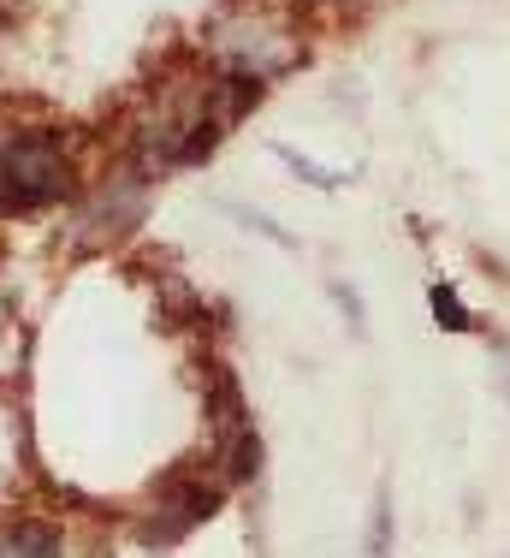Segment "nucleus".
<instances>
[{"label": "nucleus", "mask_w": 510, "mask_h": 558, "mask_svg": "<svg viewBox=\"0 0 510 558\" xmlns=\"http://www.w3.org/2000/svg\"><path fill=\"white\" fill-rule=\"evenodd\" d=\"M149 179H155L149 167L125 161L84 203V215H77V238H84V244H113V238H125L131 226L143 220V208H149Z\"/></svg>", "instance_id": "obj_2"}, {"label": "nucleus", "mask_w": 510, "mask_h": 558, "mask_svg": "<svg viewBox=\"0 0 510 558\" xmlns=\"http://www.w3.org/2000/svg\"><path fill=\"white\" fill-rule=\"evenodd\" d=\"M434 322L446 327V333H469V327H475V315L463 310V298L451 286H434Z\"/></svg>", "instance_id": "obj_5"}, {"label": "nucleus", "mask_w": 510, "mask_h": 558, "mask_svg": "<svg viewBox=\"0 0 510 558\" xmlns=\"http://www.w3.org/2000/svg\"><path fill=\"white\" fill-rule=\"evenodd\" d=\"M392 553V505H386V494L374 499V523H368V558H386Z\"/></svg>", "instance_id": "obj_6"}, {"label": "nucleus", "mask_w": 510, "mask_h": 558, "mask_svg": "<svg viewBox=\"0 0 510 558\" xmlns=\"http://www.w3.org/2000/svg\"><path fill=\"white\" fill-rule=\"evenodd\" d=\"M0 558H65V529L48 517H12L0 523Z\"/></svg>", "instance_id": "obj_3"}, {"label": "nucleus", "mask_w": 510, "mask_h": 558, "mask_svg": "<svg viewBox=\"0 0 510 558\" xmlns=\"http://www.w3.org/2000/svg\"><path fill=\"white\" fill-rule=\"evenodd\" d=\"M332 298H339V310H344V322H351V333H362V298L351 286H332Z\"/></svg>", "instance_id": "obj_7"}, {"label": "nucleus", "mask_w": 510, "mask_h": 558, "mask_svg": "<svg viewBox=\"0 0 510 558\" xmlns=\"http://www.w3.org/2000/svg\"><path fill=\"white\" fill-rule=\"evenodd\" d=\"M499 356H505V363H499V392L510 398V344H499Z\"/></svg>", "instance_id": "obj_8"}, {"label": "nucleus", "mask_w": 510, "mask_h": 558, "mask_svg": "<svg viewBox=\"0 0 510 558\" xmlns=\"http://www.w3.org/2000/svg\"><path fill=\"white\" fill-rule=\"evenodd\" d=\"M77 196V167L53 125L0 131V215H42Z\"/></svg>", "instance_id": "obj_1"}, {"label": "nucleus", "mask_w": 510, "mask_h": 558, "mask_svg": "<svg viewBox=\"0 0 510 558\" xmlns=\"http://www.w3.org/2000/svg\"><path fill=\"white\" fill-rule=\"evenodd\" d=\"M274 155H279V161H286L291 172H298L303 184H315V191H344V184H351V172H327L320 161H308V155H298L291 143H274Z\"/></svg>", "instance_id": "obj_4"}]
</instances>
